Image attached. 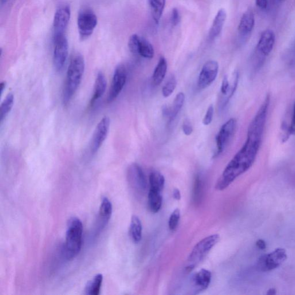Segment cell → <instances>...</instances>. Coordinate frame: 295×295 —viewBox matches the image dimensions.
Listing matches in <instances>:
<instances>
[{
    "label": "cell",
    "instance_id": "6da1fadb",
    "mask_svg": "<svg viewBox=\"0 0 295 295\" xmlns=\"http://www.w3.org/2000/svg\"><path fill=\"white\" fill-rule=\"evenodd\" d=\"M262 135L263 133L257 129H248L245 143L224 169L216 184V190H225L253 166L261 147Z\"/></svg>",
    "mask_w": 295,
    "mask_h": 295
},
{
    "label": "cell",
    "instance_id": "7a4b0ae2",
    "mask_svg": "<svg viewBox=\"0 0 295 295\" xmlns=\"http://www.w3.org/2000/svg\"><path fill=\"white\" fill-rule=\"evenodd\" d=\"M85 70V61L82 55L74 54L70 60L62 93L64 105L69 103L80 85Z\"/></svg>",
    "mask_w": 295,
    "mask_h": 295
},
{
    "label": "cell",
    "instance_id": "3957f363",
    "mask_svg": "<svg viewBox=\"0 0 295 295\" xmlns=\"http://www.w3.org/2000/svg\"><path fill=\"white\" fill-rule=\"evenodd\" d=\"M83 226L81 220L76 218H70L67 222L64 254L67 259L75 258L80 252L82 247Z\"/></svg>",
    "mask_w": 295,
    "mask_h": 295
},
{
    "label": "cell",
    "instance_id": "277c9868",
    "mask_svg": "<svg viewBox=\"0 0 295 295\" xmlns=\"http://www.w3.org/2000/svg\"><path fill=\"white\" fill-rule=\"evenodd\" d=\"M220 240L218 234L208 236L196 244L187 259L185 270L187 273L193 270L202 262Z\"/></svg>",
    "mask_w": 295,
    "mask_h": 295
},
{
    "label": "cell",
    "instance_id": "5b68a950",
    "mask_svg": "<svg viewBox=\"0 0 295 295\" xmlns=\"http://www.w3.org/2000/svg\"><path fill=\"white\" fill-rule=\"evenodd\" d=\"M287 258L285 249L277 248L272 252L262 255L257 263V269L259 271L266 272L277 268Z\"/></svg>",
    "mask_w": 295,
    "mask_h": 295
},
{
    "label": "cell",
    "instance_id": "8992f818",
    "mask_svg": "<svg viewBox=\"0 0 295 295\" xmlns=\"http://www.w3.org/2000/svg\"><path fill=\"white\" fill-rule=\"evenodd\" d=\"M68 56V42L64 34L55 35L54 37L53 64L57 72L64 69Z\"/></svg>",
    "mask_w": 295,
    "mask_h": 295
},
{
    "label": "cell",
    "instance_id": "52a82bcc",
    "mask_svg": "<svg viewBox=\"0 0 295 295\" xmlns=\"http://www.w3.org/2000/svg\"><path fill=\"white\" fill-rule=\"evenodd\" d=\"M97 24V17L92 10H81L77 18V26L80 38L82 39L88 38L93 33Z\"/></svg>",
    "mask_w": 295,
    "mask_h": 295
},
{
    "label": "cell",
    "instance_id": "ba28073f",
    "mask_svg": "<svg viewBox=\"0 0 295 295\" xmlns=\"http://www.w3.org/2000/svg\"><path fill=\"white\" fill-rule=\"evenodd\" d=\"M236 128H237V121L234 119L227 121L223 125L216 137L217 151L216 152L215 156L220 155L225 150L233 139Z\"/></svg>",
    "mask_w": 295,
    "mask_h": 295
},
{
    "label": "cell",
    "instance_id": "9c48e42d",
    "mask_svg": "<svg viewBox=\"0 0 295 295\" xmlns=\"http://www.w3.org/2000/svg\"><path fill=\"white\" fill-rule=\"evenodd\" d=\"M127 80V70L123 64L116 67L114 73L111 86L108 97L109 104L112 103L119 96Z\"/></svg>",
    "mask_w": 295,
    "mask_h": 295
},
{
    "label": "cell",
    "instance_id": "30bf717a",
    "mask_svg": "<svg viewBox=\"0 0 295 295\" xmlns=\"http://www.w3.org/2000/svg\"><path fill=\"white\" fill-rule=\"evenodd\" d=\"M128 180L130 186L136 192L143 193L147 189L146 178L142 168L139 165L133 163L129 166L127 172Z\"/></svg>",
    "mask_w": 295,
    "mask_h": 295
},
{
    "label": "cell",
    "instance_id": "8fae6325",
    "mask_svg": "<svg viewBox=\"0 0 295 295\" xmlns=\"http://www.w3.org/2000/svg\"><path fill=\"white\" fill-rule=\"evenodd\" d=\"M110 120L108 117H105L96 126L90 144V152L95 154L103 145L107 138L110 129Z\"/></svg>",
    "mask_w": 295,
    "mask_h": 295
},
{
    "label": "cell",
    "instance_id": "7c38bea8",
    "mask_svg": "<svg viewBox=\"0 0 295 295\" xmlns=\"http://www.w3.org/2000/svg\"><path fill=\"white\" fill-rule=\"evenodd\" d=\"M219 64L217 61H207L203 66L199 74L198 86L200 89H206L210 86L217 78L219 72Z\"/></svg>",
    "mask_w": 295,
    "mask_h": 295
},
{
    "label": "cell",
    "instance_id": "4fadbf2b",
    "mask_svg": "<svg viewBox=\"0 0 295 295\" xmlns=\"http://www.w3.org/2000/svg\"><path fill=\"white\" fill-rule=\"evenodd\" d=\"M113 212V206L107 198L102 199L100 208L99 214L97 215V221L95 227V235H99L108 225L109 220L111 219Z\"/></svg>",
    "mask_w": 295,
    "mask_h": 295
},
{
    "label": "cell",
    "instance_id": "5bb4252c",
    "mask_svg": "<svg viewBox=\"0 0 295 295\" xmlns=\"http://www.w3.org/2000/svg\"><path fill=\"white\" fill-rule=\"evenodd\" d=\"M70 15L71 11L69 6L64 5L58 8L54 17V35L64 34V31L68 25Z\"/></svg>",
    "mask_w": 295,
    "mask_h": 295
},
{
    "label": "cell",
    "instance_id": "9a60e30c",
    "mask_svg": "<svg viewBox=\"0 0 295 295\" xmlns=\"http://www.w3.org/2000/svg\"><path fill=\"white\" fill-rule=\"evenodd\" d=\"M212 280V273L210 270L203 269L196 272L191 278V285L193 294H199L206 290Z\"/></svg>",
    "mask_w": 295,
    "mask_h": 295
},
{
    "label": "cell",
    "instance_id": "2e32d148",
    "mask_svg": "<svg viewBox=\"0 0 295 295\" xmlns=\"http://www.w3.org/2000/svg\"><path fill=\"white\" fill-rule=\"evenodd\" d=\"M276 42V35L273 31L267 29L262 32L259 39L257 49L263 56H267L272 51Z\"/></svg>",
    "mask_w": 295,
    "mask_h": 295
},
{
    "label": "cell",
    "instance_id": "e0dca14e",
    "mask_svg": "<svg viewBox=\"0 0 295 295\" xmlns=\"http://www.w3.org/2000/svg\"><path fill=\"white\" fill-rule=\"evenodd\" d=\"M255 26V17L253 11L248 9L240 21L238 26V32L242 36H247L252 32Z\"/></svg>",
    "mask_w": 295,
    "mask_h": 295
},
{
    "label": "cell",
    "instance_id": "ac0fdd59",
    "mask_svg": "<svg viewBox=\"0 0 295 295\" xmlns=\"http://www.w3.org/2000/svg\"><path fill=\"white\" fill-rule=\"evenodd\" d=\"M226 18L227 13L226 10L220 9L216 15L211 27L209 35H208V37H209L211 41L214 40L221 34Z\"/></svg>",
    "mask_w": 295,
    "mask_h": 295
},
{
    "label": "cell",
    "instance_id": "d6986e66",
    "mask_svg": "<svg viewBox=\"0 0 295 295\" xmlns=\"http://www.w3.org/2000/svg\"><path fill=\"white\" fill-rule=\"evenodd\" d=\"M106 85H107V82H106L104 74L102 72L98 73L96 76L95 85H94L93 95L90 102V106H92L95 105L96 102L104 95L106 91Z\"/></svg>",
    "mask_w": 295,
    "mask_h": 295
},
{
    "label": "cell",
    "instance_id": "ffe728a7",
    "mask_svg": "<svg viewBox=\"0 0 295 295\" xmlns=\"http://www.w3.org/2000/svg\"><path fill=\"white\" fill-rule=\"evenodd\" d=\"M162 192L149 188L148 195V204L149 210L153 213H157L162 206Z\"/></svg>",
    "mask_w": 295,
    "mask_h": 295
},
{
    "label": "cell",
    "instance_id": "44dd1931",
    "mask_svg": "<svg viewBox=\"0 0 295 295\" xmlns=\"http://www.w3.org/2000/svg\"><path fill=\"white\" fill-rule=\"evenodd\" d=\"M167 71V62L164 57H161L153 72L152 81L153 84L159 85L162 83Z\"/></svg>",
    "mask_w": 295,
    "mask_h": 295
},
{
    "label": "cell",
    "instance_id": "7402d4cb",
    "mask_svg": "<svg viewBox=\"0 0 295 295\" xmlns=\"http://www.w3.org/2000/svg\"><path fill=\"white\" fill-rule=\"evenodd\" d=\"M143 227L142 223L138 216L133 215L131 219L130 225L129 233L131 238L135 243H138L142 239Z\"/></svg>",
    "mask_w": 295,
    "mask_h": 295
},
{
    "label": "cell",
    "instance_id": "603a6c76",
    "mask_svg": "<svg viewBox=\"0 0 295 295\" xmlns=\"http://www.w3.org/2000/svg\"><path fill=\"white\" fill-rule=\"evenodd\" d=\"M149 4L153 21L158 24L166 6V0H149Z\"/></svg>",
    "mask_w": 295,
    "mask_h": 295
},
{
    "label": "cell",
    "instance_id": "cb8c5ba5",
    "mask_svg": "<svg viewBox=\"0 0 295 295\" xmlns=\"http://www.w3.org/2000/svg\"><path fill=\"white\" fill-rule=\"evenodd\" d=\"M104 277L102 274H97L86 284L85 293L88 295H98L100 293Z\"/></svg>",
    "mask_w": 295,
    "mask_h": 295
},
{
    "label": "cell",
    "instance_id": "d4e9b609",
    "mask_svg": "<svg viewBox=\"0 0 295 295\" xmlns=\"http://www.w3.org/2000/svg\"><path fill=\"white\" fill-rule=\"evenodd\" d=\"M149 184L151 189L163 191L165 184L164 176L158 171H153L149 175Z\"/></svg>",
    "mask_w": 295,
    "mask_h": 295
},
{
    "label": "cell",
    "instance_id": "484cf974",
    "mask_svg": "<svg viewBox=\"0 0 295 295\" xmlns=\"http://www.w3.org/2000/svg\"><path fill=\"white\" fill-rule=\"evenodd\" d=\"M155 51L151 43L146 39L140 37L139 48V56L147 59L154 57Z\"/></svg>",
    "mask_w": 295,
    "mask_h": 295
},
{
    "label": "cell",
    "instance_id": "4316f807",
    "mask_svg": "<svg viewBox=\"0 0 295 295\" xmlns=\"http://www.w3.org/2000/svg\"><path fill=\"white\" fill-rule=\"evenodd\" d=\"M14 105V96L13 93H9L1 105V111H0V122L3 123L4 120L6 119L8 115L13 109Z\"/></svg>",
    "mask_w": 295,
    "mask_h": 295
},
{
    "label": "cell",
    "instance_id": "83f0119b",
    "mask_svg": "<svg viewBox=\"0 0 295 295\" xmlns=\"http://www.w3.org/2000/svg\"><path fill=\"white\" fill-rule=\"evenodd\" d=\"M185 101V95L183 92H179L176 95L174 102H173V105L171 108V117L169 121L172 122L174 121L177 115L182 109L183 106Z\"/></svg>",
    "mask_w": 295,
    "mask_h": 295
},
{
    "label": "cell",
    "instance_id": "f1b7e54d",
    "mask_svg": "<svg viewBox=\"0 0 295 295\" xmlns=\"http://www.w3.org/2000/svg\"><path fill=\"white\" fill-rule=\"evenodd\" d=\"M203 188V182L199 175L196 176L193 187V192H192V199L195 204L199 203L202 198Z\"/></svg>",
    "mask_w": 295,
    "mask_h": 295
},
{
    "label": "cell",
    "instance_id": "f546056e",
    "mask_svg": "<svg viewBox=\"0 0 295 295\" xmlns=\"http://www.w3.org/2000/svg\"><path fill=\"white\" fill-rule=\"evenodd\" d=\"M177 82L174 76H171L162 88V95L164 97L171 95L176 88Z\"/></svg>",
    "mask_w": 295,
    "mask_h": 295
},
{
    "label": "cell",
    "instance_id": "4dcf8cb0",
    "mask_svg": "<svg viewBox=\"0 0 295 295\" xmlns=\"http://www.w3.org/2000/svg\"><path fill=\"white\" fill-rule=\"evenodd\" d=\"M140 39V37L137 34L132 35L129 39L128 47L129 50L135 56H139Z\"/></svg>",
    "mask_w": 295,
    "mask_h": 295
},
{
    "label": "cell",
    "instance_id": "1f68e13d",
    "mask_svg": "<svg viewBox=\"0 0 295 295\" xmlns=\"http://www.w3.org/2000/svg\"><path fill=\"white\" fill-rule=\"evenodd\" d=\"M180 210L178 208H176L170 216V219L168 221V226L170 230L174 231L177 227H178L180 219Z\"/></svg>",
    "mask_w": 295,
    "mask_h": 295
},
{
    "label": "cell",
    "instance_id": "d6a6232c",
    "mask_svg": "<svg viewBox=\"0 0 295 295\" xmlns=\"http://www.w3.org/2000/svg\"><path fill=\"white\" fill-rule=\"evenodd\" d=\"M214 116V106L211 105L209 107H208L206 115L204 117V119L203 121V123L204 125L208 126L210 125L213 120V118Z\"/></svg>",
    "mask_w": 295,
    "mask_h": 295
},
{
    "label": "cell",
    "instance_id": "836d02e7",
    "mask_svg": "<svg viewBox=\"0 0 295 295\" xmlns=\"http://www.w3.org/2000/svg\"><path fill=\"white\" fill-rule=\"evenodd\" d=\"M180 22V16L178 9L174 8L172 10L171 14V23L172 26L175 27Z\"/></svg>",
    "mask_w": 295,
    "mask_h": 295
},
{
    "label": "cell",
    "instance_id": "e575fe53",
    "mask_svg": "<svg viewBox=\"0 0 295 295\" xmlns=\"http://www.w3.org/2000/svg\"><path fill=\"white\" fill-rule=\"evenodd\" d=\"M182 128L184 135L187 136L191 135L193 132V129H192L190 121L187 119L184 121Z\"/></svg>",
    "mask_w": 295,
    "mask_h": 295
},
{
    "label": "cell",
    "instance_id": "d590c367",
    "mask_svg": "<svg viewBox=\"0 0 295 295\" xmlns=\"http://www.w3.org/2000/svg\"><path fill=\"white\" fill-rule=\"evenodd\" d=\"M289 132L290 135H295V102L293 106L292 119L289 128Z\"/></svg>",
    "mask_w": 295,
    "mask_h": 295
},
{
    "label": "cell",
    "instance_id": "8d00e7d4",
    "mask_svg": "<svg viewBox=\"0 0 295 295\" xmlns=\"http://www.w3.org/2000/svg\"><path fill=\"white\" fill-rule=\"evenodd\" d=\"M256 5L261 10H266L268 5V0H256Z\"/></svg>",
    "mask_w": 295,
    "mask_h": 295
},
{
    "label": "cell",
    "instance_id": "74e56055",
    "mask_svg": "<svg viewBox=\"0 0 295 295\" xmlns=\"http://www.w3.org/2000/svg\"><path fill=\"white\" fill-rule=\"evenodd\" d=\"M256 246L260 250H265L266 248V243L262 239H259L256 242Z\"/></svg>",
    "mask_w": 295,
    "mask_h": 295
},
{
    "label": "cell",
    "instance_id": "f35d334b",
    "mask_svg": "<svg viewBox=\"0 0 295 295\" xmlns=\"http://www.w3.org/2000/svg\"><path fill=\"white\" fill-rule=\"evenodd\" d=\"M173 198L176 200H180L181 199L180 192L178 188H175L173 191Z\"/></svg>",
    "mask_w": 295,
    "mask_h": 295
},
{
    "label": "cell",
    "instance_id": "ab89813d",
    "mask_svg": "<svg viewBox=\"0 0 295 295\" xmlns=\"http://www.w3.org/2000/svg\"><path fill=\"white\" fill-rule=\"evenodd\" d=\"M267 294H276V290L274 288H270L268 290L267 292Z\"/></svg>",
    "mask_w": 295,
    "mask_h": 295
},
{
    "label": "cell",
    "instance_id": "60d3db41",
    "mask_svg": "<svg viewBox=\"0 0 295 295\" xmlns=\"http://www.w3.org/2000/svg\"><path fill=\"white\" fill-rule=\"evenodd\" d=\"M6 82L4 81L2 82L1 83V94H3L4 90H5L6 88Z\"/></svg>",
    "mask_w": 295,
    "mask_h": 295
},
{
    "label": "cell",
    "instance_id": "b9f144b4",
    "mask_svg": "<svg viewBox=\"0 0 295 295\" xmlns=\"http://www.w3.org/2000/svg\"><path fill=\"white\" fill-rule=\"evenodd\" d=\"M8 2V0H1V3L2 5H5V4H6L7 2Z\"/></svg>",
    "mask_w": 295,
    "mask_h": 295
},
{
    "label": "cell",
    "instance_id": "7bdbcfd3",
    "mask_svg": "<svg viewBox=\"0 0 295 295\" xmlns=\"http://www.w3.org/2000/svg\"><path fill=\"white\" fill-rule=\"evenodd\" d=\"M277 2H281L282 1V0H276Z\"/></svg>",
    "mask_w": 295,
    "mask_h": 295
}]
</instances>
